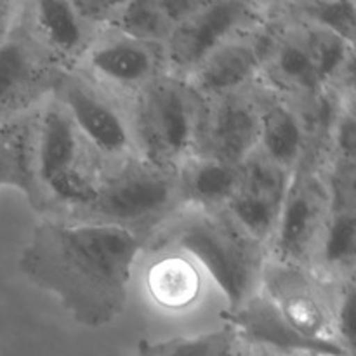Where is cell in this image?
Returning <instances> with one entry per match:
<instances>
[{
  "mask_svg": "<svg viewBox=\"0 0 356 356\" xmlns=\"http://www.w3.org/2000/svg\"><path fill=\"white\" fill-rule=\"evenodd\" d=\"M145 247L122 228L42 218L21 252L19 270L33 287L54 296L73 322L101 329L124 315Z\"/></svg>",
  "mask_w": 356,
  "mask_h": 356,
  "instance_id": "obj_1",
  "label": "cell"
},
{
  "mask_svg": "<svg viewBox=\"0 0 356 356\" xmlns=\"http://www.w3.org/2000/svg\"><path fill=\"white\" fill-rule=\"evenodd\" d=\"M183 209L177 172L132 156L104 167L82 200L45 218L122 228L148 245Z\"/></svg>",
  "mask_w": 356,
  "mask_h": 356,
  "instance_id": "obj_2",
  "label": "cell"
},
{
  "mask_svg": "<svg viewBox=\"0 0 356 356\" xmlns=\"http://www.w3.org/2000/svg\"><path fill=\"white\" fill-rule=\"evenodd\" d=\"M148 245L190 257L204 268L236 312L259 294L266 250L240 235L221 212L183 209Z\"/></svg>",
  "mask_w": 356,
  "mask_h": 356,
  "instance_id": "obj_3",
  "label": "cell"
},
{
  "mask_svg": "<svg viewBox=\"0 0 356 356\" xmlns=\"http://www.w3.org/2000/svg\"><path fill=\"white\" fill-rule=\"evenodd\" d=\"M205 101L188 80L163 73L127 104L136 155L177 172L197 155Z\"/></svg>",
  "mask_w": 356,
  "mask_h": 356,
  "instance_id": "obj_4",
  "label": "cell"
},
{
  "mask_svg": "<svg viewBox=\"0 0 356 356\" xmlns=\"http://www.w3.org/2000/svg\"><path fill=\"white\" fill-rule=\"evenodd\" d=\"M103 169L51 94L35 111L33 125V172L47 204L44 218L82 200Z\"/></svg>",
  "mask_w": 356,
  "mask_h": 356,
  "instance_id": "obj_5",
  "label": "cell"
},
{
  "mask_svg": "<svg viewBox=\"0 0 356 356\" xmlns=\"http://www.w3.org/2000/svg\"><path fill=\"white\" fill-rule=\"evenodd\" d=\"M52 97L65 108L101 165H117L138 156L127 104L99 89L79 70L59 76Z\"/></svg>",
  "mask_w": 356,
  "mask_h": 356,
  "instance_id": "obj_6",
  "label": "cell"
},
{
  "mask_svg": "<svg viewBox=\"0 0 356 356\" xmlns=\"http://www.w3.org/2000/svg\"><path fill=\"white\" fill-rule=\"evenodd\" d=\"M327 211L329 193L323 179V165L308 156L289 177L277 226L266 247L268 263L309 270Z\"/></svg>",
  "mask_w": 356,
  "mask_h": 356,
  "instance_id": "obj_7",
  "label": "cell"
},
{
  "mask_svg": "<svg viewBox=\"0 0 356 356\" xmlns=\"http://www.w3.org/2000/svg\"><path fill=\"white\" fill-rule=\"evenodd\" d=\"M271 6L273 3L242 0L204 2L197 13L170 31L163 45L167 72L188 79L226 42L266 23Z\"/></svg>",
  "mask_w": 356,
  "mask_h": 356,
  "instance_id": "obj_8",
  "label": "cell"
},
{
  "mask_svg": "<svg viewBox=\"0 0 356 356\" xmlns=\"http://www.w3.org/2000/svg\"><path fill=\"white\" fill-rule=\"evenodd\" d=\"M61 75L35 42L19 9L0 40V127L33 113L51 96Z\"/></svg>",
  "mask_w": 356,
  "mask_h": 356,
  "instance_id": "obj_9",
  "label": "cell"
},
{
  "mask_svg": "<svg viewBox=\"0 0 356 356\" xmlns=\"http://www.w3.org/2000/svg\"><path fill=\"white\" fill-rule=\"evenodd\" d=\"M79 72L124 104L169 73L163 45L136 40L110 28L97 35Z\"/></svg>",
  "mask_w": 356,
  "mask_h": 356,
  "instance_id": "obj_10",
  "label": "cell"
},
{
  "mask_svg": "<svg viewBox=\"0 0 356 356\" xmlns=\"http://www.w3.org/2000/svg\"><path fill=\"white\" fill-rule=\"evenodd\" d=\"M259 292L302 337L343 348L334 332L332 285L320 280L308 268L282 266L266 261Z\"/></svg>",
  "mask_w": 356,
  "mask_h": 356,
  "instance_id": "obj_11",
  "label": "cell"
},
{
  "mask_svg": "<svg viewBox=\"0 0 356 356\" xmlns=\"http://www.w3.org/2000/svg\"><path fill=\"white\" fill-rule=\"evenodd\" d=\"M252 89L205 101L197 155L240 167L257 152L259 111Z\"/></svg>",
  "mask_w": 356,
  "mask_h": 356,
  "instance_id": "obj_12",
  "label": "cell"
},
{
  "mask_svg": "<svg viewBox=\"0 0 356 356\" xmlns=\"http://www.w3.org/2000/svg\"><path fill=\"white\" fill-rule=\"evenodd\" d=\"M270 19L256 30L226 42L184 79L202 99L211 101L249 90L259 82L270 45Z\"/></svg>",
  "mask_w": 356,
  "mask_h": 356,
  "instance_id": "obj_13",
  "label": "cell"
},
{
  "mask_svg": "<svg viewBox=\"0 0 356 356\" xmlns=\"http://www.w3.org/2000/svg\"><path fill=\"white\" fill-rule=\"evenodd\" d=\"M252 90L259 111V141L256 153L289 174L308 156L322 163L313 148L312 136L299 104L275 92L263 82H257Z\"/></svg>",
  "mask_w": 356,
  "mask_h": 356,
  "instance_id": "obj_14",
  "label": "cell"
},
{
  "mask_svg": "<svg viewBox=\"0 0 356 356\" xmlns=\"http://www.w3.org/2000/svg\"><path fill=\"white\" fill-rule=\"evenodd\" d=\"M21 17L35 42L61 73L79 70L87 51L101 33L80 17L73 2H24L21 3Z\"/></svg>",
  "mask_w": 356,
  "mask_h": 356,
  "instance_id": "obj_15",
  "label": "cell"
},
{
  "mask_svg": "<svg viewBox=\"0 0 356 356\" xmlns=\"http://www.w3.org/2000/svg\"><path fill=\"white\" fill-rule=\"evenodd\" d=\"M226 327L250 350L284 356H353L330 344L315 343L296 332L264 294H257L236 312H225Z\"/></svg>",
  "mask_w": 356,
  "mask_h": 356,
  "instance_id": "obj_16",
  "label": "cell"
},
{
  "mask_svg": "<svg viewBox=\"0 0 356 356\" xmlns=\"http://www.w3.org/2000/svg\"><path fill=\"white\" fill-rule=\"evenodd\" d=\"M177 186L184 209L222 212L242 188V172L232 163L195 155L177 170Z\"/></svg>",
  "mask_w": 356,
  "mask_h": 356,
  "instance_id": "obj_17",
  "label": "cell"
},
{
  "mask_svg": "<svg viewBox=\"0 0 356 356\" xmlns=\"http://www.w3.org/2000/svg\"><path fill=\"white\" fill-rule=\"evenodd\" d=\"M35 111L0 127V188H16L44 216L47 204L33 172Z\"/></svg>",
  "mask_w": 356,
  "mask_h": 356,
  "instance_id": "obj_18",
  "label": "cell"
},
{
  "mask_svg": "<svg viewBox=\"0 0 356 356\" xmlns=\"http://www.w3.org/2000/svg\"><path fill=\"white\" fill-rule=\"evenodd\" d=\"M145 278L153 302L169 312L188 309L200 298V270L190 257L179 252L159 250Z\"/></svg>",
  "mask_w": 356,
  "mask_h": 356,
  "instance_id": "obj_19",
  "label": "cell"
},
{
  "mask_svg": "<svg viewBox=\"0 0 356 356\" xmlns=\"http://www.w3.org/2000/svg\"><path fill=\"white\" fill-rule=\"evenodd\" d=\"M280 205V198L240 188L221 214L240 235L266 250L277 226Z\"/></svg>",
  "mask_w": 356,
  "mask_h": 356,
  "instance_id": "obj_20",
  "label": "cell"
},
{
  "mask_svg": "<svg viewBox=\"0 0 356 356\" xmlns=\"http://www.w3.org/2000/svg\"><path fill=\"white\" fill-rule=\"evenodd\" d=\"M277 10L287 19L302 26L316 28L337 35L355 44L356 3L355 2H282L275 3Z\"/></svg>",
  "mask_w": 356,
  "mask_h": 356,
  "instance_id": "obj_21",
  "label": "cell"
},
{
  "mask_svg": "<svg viewBox=\"0 0 356 356\" xmlns=\"http://www.w3.org/2000/svg\"><path fill=\"white\" fill-rule=\"evenodd\" d=\"M240 348L236 334L229 327L197 336H181L163 341L143 339L136 356H233Z\"/></svg>",
  "mask_w": 356,
  "mask_h": 356,
  "instance_id": "obj_22",
  "label": "cell"
},
{
  "mask_svg": "<svg viewBox=\"0 0 356 356\" xmlns=\"http://www.w3.org/2000/svg\"><path fill=\"white\" fill-rule=\"evenodd\" d=\"M110 30L136 40L165 45L172 26L162 14L156 0H131L118 2Z\"/></svg>",
  "mask_w": 356,
  "mask_h": 356,
  "instance_id": "obj_23",
  "label": "cell"
},
{
  "mask_svg": "<svg viewBox=\"0 0 356 356\" xmlns=\"http://www.w3.org/2000/svg\"><path fill=\"white\" fill-rule=\"evenodd\" d=\"M240 172H242V188L280 200L284 198L291 177V174L268 162L259 153H254L250 159H247L240 165Z\"/></svg>",
  "mask_w": 356,
  "mask_h": 356,
  "instance_id": "obj_24",
  "label": "cell"
},
{
  "mask_svg": "<svg viewBox=\"0 0 356 356\" xmlns=\"http://www.w3.org/2000/svg\"><path fill=\"white\" fill-rule=\"evenodd\" d=\"M332 323L341 346L355 355V280L332 285Z\"/></svg>",
  "mask_w": 356,
  "mask_h": 356,
  "instance_id": "obj_25",
  "label": "cell"
},
{
  "mask_svg": "<svg viewBox=\"0 0 356 356\" xmlns=\"http://www.w3.org/2000/svg\"><path fill=\"white\" fill-rule=\"evenodd\" d=\"M117 6L118 2H106V0H79V2H73V7L80 14V17L96 31H104L110 28Z\"/></svg>",
  "mask_w": 356,
  "mask_h": 356,
  "instance_id": "obj_26",
  "label": "cell"
},
{
  "mask_svg": "<svg viewBox=\"0 0 356 356\" xmlns=\"http://www.w3.org/2000/svg\"><path fill=\"white\" fill-rule=\"evenodd\" d=\"M156 2H159L160 10L174 30L177 24H181L191 14L197 13L205 0L204 2L202 0H156Z\"/></svg>",
  "mask_w": 356,
  "mask_h": 356,
  "instance_id": "obj_27",
  "label": "cell"
},
{
  "mask_svg": "<svg viewBox=\"0 0 356 356\" xmlns=\"http://www.w3.org/2000/svg\"><path fill=\"white\" fill-rule=\"evenodd\" d=\"M21 3L17 2H0V40L7 35L10 26L19 14Z\"/></svg>",
  "mask_w": 356,
  "mask_h": 356,
  "instance_id": "obj_28",
  "label": "cell"
},
{
  "mask_svg": "<svg viewBox=\"0 0 356 356\" xmlns=\"http://www.w3.org/2000/svg\"><path fill=\"white\" fill-rule=\"evenodd\" d=\"M247 356H284V355H275L268 353V351H259V350H250V348H245Z\"/></svg>",
  "mask_w": 356,
  "mask_h": 356,
  "instance_id": "obj_29",
  "label": "cell"
},
{
  "mask_svg": "<svg viewBox=\"0 0 356 356\" xmlns=\"http://www.w3.org/2000/svg\"><path fill=\"white\" fill-rule=\"evenodd\" d=\"M233 356H247V351H245V346H243L242 343H240V348L238 350H236V353L233 355Z\"/></svg>",
  "mask_w": 356,
  "mask_h": 356,
  "instance_id": "obj_30",
  "label": "cell"
}]
</instances>
